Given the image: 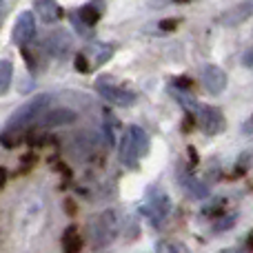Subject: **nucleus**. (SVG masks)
<instances>
[{
	"label": "nucleus",
	"mask_w": 253,
	"mask_h": 253,
	"mask_svg": "<svg viewBox=\"0 0 253 253\" xmlns=\"http://www.w3.org/2000/svg\"><path fill=\"white\" fill-rule=\"evenodd\" d=\"M220 253H251V249H242V247H229V249H222Z\"/></svg>",
	"instance_id": "bb28decb"
},
{
	"label": "nucleus",
	"mask_w": 253,
	"mask_h": 253,
	"mask_svg": "<svg viewBox=\"0 0 253 253\" xmlns=\"http://www.w3.org/2000/svg\"><path fill=\"white\" fill-rule=\"evenodd\" d=\"M49 102H51V96L49 93H40V96H34L31 100H27L22 107H18L11 116H9L4 129H20L27 131L36 120H40L49 109Z\"/></svg>",
	"instance_id": "f03ea898"
},
{
	"label": "nucleus",
	"mask_w": 253,
	"mask_h": 253,
	"mask_svg": "<svg viewBox=\"0 0 253 253\" xmlns=\"http://www.w3.org/2000/svg\"><path fill=\"white\" fill-rule=\"evenodd\" d=\"M87 58L91 60V67L105 65L107 60H111L114 56V44H105V42H91L87 49H84Z\"/></svg>",
	"instance_id": "4468645a"
},
{
	"label": "nucleus",
	"mask_w": 253,
	"mask_h": 253,
	"mask_svg": "<svg viewBox=\"0 0 253 253\" xmlns=\"http://www.w3.org/2000/svg\"><path fill=\"white\" fill-rule=\"evenodd\" d=\"M236 220H238L236 213H231V215H229V213H222L220 218H215V222H213V227H211V229H213L215 233L227 231V229H231L233 224H236Z\"/></svg>",
	"instance_id": "412c9836"
},
{
	"label": "nucleus",
	"mask_w": 253,
	"mask_h": 253,
	"mask_svg": "<svg viewBox=\"0 0 253 253\" xmlns=\"http://www.w3.org/2000/svg\"><path fill=\"white\" fill-rule=\"evenodd\" d=\"M83 238L78 236V229L76 227H69L65 231V236H62V249L65 253H80L83 251Z\"/></svg>",
	"instance_id": "2eb2a0df"
},
{
	"label": "nucleus",
	"mask_w": 253,
	"mask_h": 253,
	"mask_svg": "<svg viewBox=\"0 0 253 253\" xmlns=\"http://www.w3.org/2000/svg\"><path fill=\"white\" fill-rule=\"evenodd\" d=\"M34 9H36V13H38L40 20L47 22V25L58 22L62 18V7L56 2V0H36Z\"/></svg>",
	"instance_id": "ddd939ff"
},
{
	"label": "nucleus",
	"mask_w": 253,
	"mask_h": 253,
	"mask_svg": "<svg viewBox=\"0 0 253 253\" xmlns=\"http://www.w3.org/2000/svg\"><path fill=\"white\" fill-rule=\"evenodd\" d=\"M71 47H74V40H71L69 31H65V29H53L44 38V49L53 58H65L71 51Z\"/></svg>",
	"instance_id": "0eeeda50"
},
{
	"label": "nucleus",
	"mask_w": 253,
	"mask_h": 253,
	"mask_svg": "<svg viewBox=\"0 0 253 253\" xmlns=\"http://www.w3.org/2000/svg\"><path fill=\"white\" fill-rule=\"evenodd\" d=\"M140 156L142 153L138 149V142H135L131 129H126V133H123V138H120V162H123L126 169H138Z\"/></svg>",
	"instance_id": "9d476101"
},
{
	"label": "nucleus",
	"mask_w": 253,
	"mask_h": 253,
	"mask_svg": "<svg viewBox=\"0 0 253 253\" xmlns=\"http://www.w3.org/2000/svg\"><path fill=\"white\" fill-rule=\"evenodd\" d=\"M11 2H16V0H0V4H2V18L7 16V11H9V4Z\"/></svg>",
	"instance_id": "cd10ccee"
},
{
	"label": "nucleus",
	"mask_w": 253,
	"mask_h": 253,
	"mask_svg": "<svg viewBox=\"0 0 253 253\" xmlns=\"http://www.w3.org/2000/svg\"><path fill=\"white\" fill-rule=\"evenodd\" d=\"M193 118H196V125L205 131L207 135H218L220 131L224 129V118L222 111L218 107L211 105H198V109L193 111Z\"/></svg>",
	"instance_id": "39448f33"
},
{
	"label": "nucleus",
	"mask_w": 253,
	"mask_h": 253,
	"mask_svg": "<svg viewBox=\"0 0 253 253\" xmlns=\"http://www.w3.org/2000/svg\"><path fill=\"white\" fill-rule=\"evenodd\" d=\"M138 211H140V215H144L151 224L160 227V224L167 220V215L171 213V198L167 196L165 189L149 187L147 193H144L142 205L138 207Z\"/></svg>",
	"instance_id": "7ed1b4c3"
},
{
	"label": "nucleus",
	"mask_w": 253,
	"mask_h": 253,
	"mask_svg": "<svg viewBox=\"0 0 253 253\" xmlns=\"http://www.w3.org/2000/svg\"><path fill=\"white\" fill-rule=\"evenodd\" d=\"M253 165V151H242L236 162V175H242Z\"/></svg>",
	"instance_id": "4be33fe9"
},
{
	"label": "nucleus",
	"mask_w": 253,
	"mask_h": 253,
	"mask_svg": "<svg viewBox=\"0 0 253 253\" xmlns=\"http://www.w3.org/2000/svg\"><path fill=\"white\" fill-rule=\"evenodd\" d=\"M96 91L105 98L107 102L111 105H118V107H133L135 100H138V93L131 91V89L123 87V84L114 83L111 78L102 76V78L96 80Z\"/></svg>",
	"instance_id": "20e7f679"
},
{
	"label": "nucleus",
	"mask_w": 253,
	"mask_h": 253,
	"mask_svg": "<svg viewBox=\"0 0 253 253\" xmlns=\"http://www.w3.org/2000/svg\"><path fill=\"white\" fill-rule=\"evenodd\" d=\"M173 87L189 89V87H191V80H189V78H173Z\"/></svg>",
	"instance_id": "393cba45"
},
{
	"label": "nucleus",
	"mask_w": 253,
	"mask_h": 253,
	"mask_svg": "<svg viewBox=\"0 0 253 253\" xmlns=\"http://www.w3.org/2000/svg\"><path fill=\"white\" fill-rule=\"evenodd\" d=\"M202 84H205V89L211 93V96H220V93L227 89V74H224L222 69H220L218 65H207L202 67Z\"/></svg>",
	"instance_id": "1a4fd4ad"
},
{
	"label": "nucleus",
	"mask_w": 253,
	"mask_h": 253,
	"mask_svg": "<svg viewBox=\"0 0 253 253\" xmlns=\"http://www.w3.org/2000/svg\"><path fill=\"white\" fill-rule=\"evenodd\" d=\"M247 242H249V249L253 251V231L249 233V238H247Z\"/></svg>",
	"instance_id": "c756f323"
},
{
	"label": "nucleus",
	"mask_w": 253,
	"mask_h": 253,
	"mask_svg": "<svg viewBox=\"0 0 253 253\" xmlns=\"http://www.w3.org/2000/svg\"><path fill=\"white\" fill-rule=\"evenodd\" d=\"M129 129H131V133H133L135 142H138L140 153H142V156H147V153H149V147H151V144H149V135H147V131H144L142 126H138V125H131Z\"/></svg>",
	"instance_id": "a211bd4d"
},
{
	"label": "nucleus",
	"mask_w": 253,
	"mask_h": 253,
	"mask_svg": "<svg viewBox=\"0 0 253 253\" xmlns=\"http://www.w3.org/2000/svg\"><path fill=\"white\" fill-rule=\"evenodd\" d=\"M156 253H189L187 245L178 240H160L156 245Z\"/></svg>",
	"instance_id": "dca6fc26"
},
{
	"label": "nucleus",
	"mask_w": 253,
	"mask_h": 253,
	"mask_svg": "<svg viewBox=\"0 0 253 253\" xmlns=\"http://www.w3.org/2000/svg\"><path fill=\"white\" fill-rule=\"evenodd\" d=\"M78 16L83 18V22H84L87 27H93L98 20H100V11H98L93 4H87V7L78 9Z\"/></svg>",
	"instance_id": "aec40b11"
},
{
	"label": "nucleus",
	"mask_w": 253,
	"mask_h": 253,
	"mask_svg": "<svg viewBox=\"0 0 253 253\" xmlns=\"http://www.w3.org/2000/svg\"><path fill=\"white\" fill-rule=\"evenodd\" d=\"M178 25H180L178 18H167V20L158 22V29H162V31H175V29H178Z\"/></svg>",
	"instance_id": "b1692460"
},
{
	"label": "nucleus",
	"mask_w": 253,
	"mask_h": 253,
	"mask_svg": "<svg viewBox=\"0 0 253 253\" xmlns=\"http://www.w3.org/2000/svg\"><path fill=\"white\" fill-rule=\"evenodd\" d=\"M249 18H253V0H242V2L229 7L224 13H220L218 22L224 27H238L242 22H247Z\"/></svg>",
	"instance_id": "6e6552de"
},
{
	"label": "nucleus",
	"mask_w": 253,
	"mask_h": 253,
	"mask_svg": "<svg viewBox=\"0 0 253 253\" xmlns=\"http://www.w3.org/2000/svg\"><path fill=\"white\" fill-rule=\"evenodd\" d=\"M224 207H227V200H224V198H213L209 205L202 207V213L211 215V218H220V215L224 213Z\"/></svg>",
	"instance_id": "6ab92c4d"
},
{
	"label": "nucleus",
	"mask_w": 253,
	"mask_h": 253,
	"mask_svg": "<svg viewBox=\"0 0 253 253\" xmlns=\"http://www.w3.org/2000/svg\"><path fill=\"white\" fill-rule=\"evenodd\" d=\"M242 65H245V67H249V69H253V47H251L249 51L245 53V56H242Z\"/></svg>",
	"instance_id": "a878e982"
},
{
	"label": "nucleus",
	"mask_w": 253,
	"mask_h": 253,
	"mask_svg": "<svg viewBox=\"0 0 253 253\" xmlns=\"http://www.w3.org/2000/svg\"><path fill=\"white\" fill-rule=\"evenodd\" d=\"M178 182H180V187L184 189V193H187L189 198H193V200H202V198L209 196V187H207L202 180L193 178L189 171H180Z\"/></svg>",
	"instance_id": "9b49d317"
},
{
	"label": "nucleus",
	"mask_w": 253,
	"mask_h": 253,
	"mask_svg": "<svg viewBox=\"0 0 253 253\" xmlns=\"http://www.w3.org/2000/svg\"><path fill=\"white\" fill-rule=\"evenodd\" d=\"M11 78H13V67L9 60H2L0 62V93H7L9 91V84H11Z\"/></svg>",
	"instance_id": "f3484780"
},
{
	"label": "nucleus",
	"mask_w": 253,
	"mask_h": 253,
	"mask_svg": "<svg viewBox=\"0 0 253 253\" xmlns=\"http://www.w3.org/2000/svg\"><path fill=\"white\" fill-rule=\"evenodd\" d=\"M178 2H189V0H178Z\"/></svg>",
	"instance_id": "7c9ffc66"
},
{
	"label": "nucleus",
	"mask_w": 253,
	"mask_h": 253,
	"mask_svg": "<svg viewBox=\"0 0 253 253\" xmlns=\"http://www.w3.org/2000/svg\"><path fill=\"white\" fill-rule=\"evenodd\" d=\"M123 231V218L116 209H105L87 220V238L93 249L109 247Z\"/></svg>",
	"instance_id": "f257e3e1"
},
{
	"label": "nucleus",
	"mask_w": 253,
	"mask_h": 253,
	"mask_svg": "<svg viewBox=\"0 0 253 253\" xmlns=\"http://www.w3.org/2000/svg\"><path fill=\"white\" fill-rule=\"evenodd\" d=\"M242 131H245L247 135H253V118L249 120V123H247L245 126H242Z\"/></svg>",
	"instance_id": "c85d7f7f"
},
{
	"label": "nucleus",
	"mask_w": 253,
	"mask_h": 253,
	"mask_svg": "<svg viewBox=\"0 0 253 253\" xmlns=\"http://www.w3.org/2000/svg\"><path fill=\"white\" fill-rule=\"evenodd\" d=\"M36 36V18L31 11H22L20 16L16 18V25H13V31H11V38L18 47H25L34 40Z\"/></svg>",
	"instance_id": "423d86ee"
},
{
	"label": "nucleus",
	"mask_w": 253,
	"mask_h": 253,
	"mask_svg": "<svg viewBox=\"0 0 253 253\" xmlns=\"http://www.w3.org/2000/svg\"><path fill=\"white\" fill-rule=\"evenodd\" d=\"M76 69H78L80 74H89V71L93 69V67H91V60L87 58V53H84V51L76 56Z\"/></svg>",
	"instance_id": "5701e85b"
},
{
	"label": "nucleus",
	"mask_w": 253,
	"mask_h": 253,
	"mask_svg": "<svg viewBox=\"0 0 253 253\" xmlns=\"http://www.w3.org/2000/svg\"><path fill=\"white\" fill-rule=\"evenodd\" d=\"M76 118H78V114H76L74 109L60 107V109L47 111V114L40 118V123H42V126H47V129H56V126H67V125L76 123Z\"/></svg>",
	"instance_id": "f8f14e48"
}]
</instances>
